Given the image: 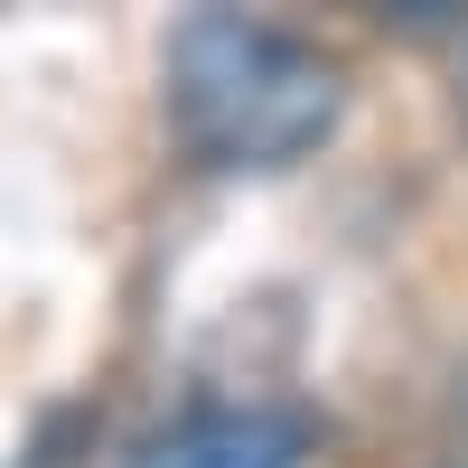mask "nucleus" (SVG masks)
<instances>
[{
    "mask_svg": "<svg viewBox=\"0 0 468 468\" xmlns=\"http://www.w3.org/2000/svg\"><path fill=\"white\" fill-rule=\"evenodd\" d=\"M459 112H468V48H459Z\"/></svg>",
    "mask_w": 468,
    "mask_h": 468,
    "instance_id": "3",
    "label": "nucleus"
},
{
    "mask_svg": "<svg viewBox=\"0 0 468 468\" xmlns=\"http://www.w3.org/2000/svg\"><path fill=\"white\" fill-rule=\"evenodd\" d=\"M141 468H309V431L282 412H197Z\"/></svg>",
    "mask_w": 468,
    "mask_h": 468,
    "instance_id": "2",
    "label": "nucleus"
},
{
    "mask_svg": "<svg viewBox=\"0 0 468 468\" xmlns=\"http://www.w3.org/2000/svg\"><path fill=\"white\" fill-rule=\"evenodd\" d=\"M337 66L300 37L197 10L169 37V122L216 169H291L337 132Z\"/></svg>",
    "mask_w": 468,
    "mask_h": 468,
    "instance_id": "1",
    "label": "nucleus"
}]
</instances>
